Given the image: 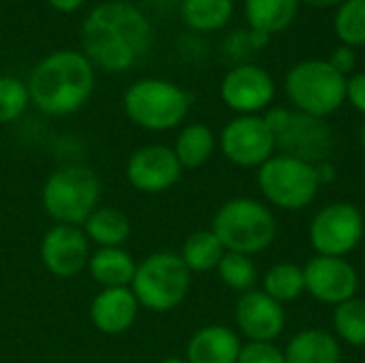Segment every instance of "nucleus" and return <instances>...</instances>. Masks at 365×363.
I'll use <instances>...</instances> for the list:
<instances>
[{
  "instance_id": "obj_1",
  "label": "nucleus",
  "mask_w": 365,
  "mask_h": 363,
  "mask_svg": "<svg viewBox=\"0 0 365 363\" xmlns=\"http://www.w3.org/2000/svg\"><path fill=\"white\" fill-rule=\"evenodd\" d=\"M152 43V21L124 0L96 4L81 24L83 56L107 73H124L139 64Z\"/></svg>"
},
{
  "instance_id": "obj_2",
  "label": "nucleus",
  "mask_w": 365,
  "mask_h": 363,
  "mask_svg": "<svg viewBox=\"0 0 365 363\" xmlns=\"http://www.w3.org/2000/svg\"><path fill=\"white\" fill-rule=\"evenodd\" d=\"M30 103L45 116L77 113L94 92V64L75 49L45 56L28 77Z\"/></svg>"
},
{
  "instance_id": "obj_3",
  "label": "nucleus",
  "mask_w": 365,
  "mask_h": 363,
  "mask_svg": "<svg viewBox=\"0 0 365 363\" xmlns=\"http://www.w3.org/2000/svg\"><path fill=\"white\" fill-rule=\"evenodd\" d=\"M126 118L150 133L178 128L190 111V94L173 81L143 77L130 83L122 98Z\"/></svg>"
},
{
  "instance_id": "obj_4",
  "label": "nucleus",
  "mask_w": 365,
  "mask_h": 363,
  "mask_svg": "<svg viewBox=\"0 0 365 363\" xmlns=\"http://www.w3.org/2000/svg\"><path fill=\"white\" fill-rule=\"evenodd\" d=\"M101 180L83 165H64L47 175L41 190V205L56 225L83 227L98 208Z\"/></svg>"
},
{
  "instance_id": "obj_5",
  "label": "nucleus",
  "mask_w": 365,
  "mask_h": 363,
  "mask_svg": "<svg viewBox=\"0 0 365 363\" xmlns=\"http://www.w3.org/2000/svg\"><path fill=\"white\" fill-rule=\"evenodd\" d=\"M212 231L227 252L252 257L267 250L276 240V218L261 201L235 197L218 208Z\"/></svg>"
},
{
  "instance_id": "obj_6",
  "label": "nucleus",
  "mask_w": 365,
  "mask_h": 363,
  "mask_svg": "<svg viewBox=\"0 0 365 363\" xmlns=\"http://www.w3.org/2000/svg\"><path fill=\"white\" fill-rule=\"evenodd\" d=\"M192 272L171 250L152 252L137 263L130 291L139 306L152 312L175 310L190 293Z\"/></svg>"
},
{
  "instance_id": "obj_7",
  "label": "nucleus",
  "mask_w": 365,
  "mask_h": 363,
  "mask_svg": "<svg viewBox=\"0 0 365 363\" xmlns=\"http://www.w3.org/2000/svg\"><path fill=\"white\" fill-rule=\"evenodd\" d=\"M284 90L297 111L327 118L346 101V77L329 60H302L287 73Z\"/></svg>"
},
{
  "instance_id": "obj_8",
  "label": "nucleus",
  "mask_w": 365,
  "mask_h": 363,
  "mask_svg": "<svg viewBox=\"0 0 365 363\" xmlns=\"http://www.w3.org/2000/svg\"><path fill=\"white\" fill-rule=\"evenodd\" d=\"M263 120L276 139V148H280L284 156H293L310 165L329 160L336 141L323 118H314L297 109L291 111L287 107H274L263 116Z\"/></svg>"
},
{
  "instance_id": "obj_9",
  "label": "nucleus",
  "mask_w": 365,
  "mask_h": 363,
  "mask_svg": "<svg viewBox=\"0 0 365 363\" xmlns=\"http://www.w3.org/2000/svg\"><path fill=\"white\" fill-rule=\"evenodd\" d=\"M257 184L272 205L287 212L308 208L321 186L314 165L284 154L272 156L259 167Z\"/></svg>"
},
{
  "instance_id": "obj_10",
  "label": "nucleus",
  "mask_w": 365,
  "mask_h": 363,
  "mask_svg": "<svg viewBox=\"0 0 365 363\" xmlns=\"http://www.w3.org/2000/svg\"><path fill=\"white\" fill-rule=\"evenodd\" d=\"M365 233V220L361 210L346 201H336L325 205L310 223V244L317 255L325 257H346L353 252Z\"/></svg>"
},
{
  "instance_id": "obj_11",
  "label": "nucleus",
  "mask_w": 365,
  "mask_h": 363,
  "mask_svg": "<svg viewBox=\"0 0 365 363\" xmlns=\"http://www.w3.org/2000/svg\"><path fill=\"white\" fill-rule=\"evenodd\" d=\"M220 150L237 167H261L274 156L276 139L261 116H237L222 128Z\"/></svg>"
},
{
  "instance_id": "obj_12",
  "label": "nucleus",
  "mask_w": 365,
  "mask_h": 363,
  "mask_svg": "<svg viewBox=\"0 0 365 363\" xmlns=\"http://www.w3.org/2000/svg\"><path fill=\"white\" fill-rule=\"evenodd\" d=\"M182 165L173 148L163 143H150L137 148L126 160L128 184L143 195H160L171 190L182 178Z\"/></svg>"
},
{
  "instance_id": "obj_13",
  "label": "nucleus",
  "mask_w": 365,
  "mask_h": 363,
  "mask_svg": "<svg viewBox=\"0 0 365 363\" xmlns=\"http://www.w3.org/2000/svg\"><path fill=\"white\" fill-rule=\"evenodd\" d=\"M220 96L222 103L240 116H257V111L274 101L276 83L263 66L242 62L222 77Z\"/></svg>"
},
{
  "instance_id": "obj_14",
  "label": "nucleus",
  "mask_w": 365,
  "mask_h": 363,
  "mask_svg": "<svg viewBox=\"0 0 365 363\" xmlns=\"http://www.w3.org/2000/svg\"><path fill=\"white\" fill-rule=\"evenodd\" d=\"M41 263L43 267L60 278L68 280L88 270L90 261V242L81 227L53 225L45 231L41 240Z\"/></svg>"
},
{
  "instance_id": "obj_15",
  "label": "nucleus",
  "mask_w": 365,
  "mask_h": 363,
  "mask_svg": "<svg viewBox=\"0 0 365 363\" xmlns=\"http://www.w3.org/2000/svg\"><path fill=\"white\" fill-rule=\"evenodd\" d=\"M304 285L314 300L338 306L355 297L359 289V276L344 257L317 255L304 267Z\"/></svg>"
},
{
  "instance_id": "obj_16",
  "label": "nucleus",
  "mask_w": 365,
  "mask_h": 363,
  "mask_svg": "<svg viewBox=\"0 0 365 363\" xmlns=\"http://www.w3.org/2000/svg\"><path fill=\"white\" fill-rule=\"evenodd\" d=\"M235 323L250 342H274L287 325L282 304L265 291H246L235 304Z\"/></svg>"
},
{
  "instance_id": "obj_17",
  "label": "nucleus",
  "mask_w": 365,
  "mask_h": 363,
  "mask_svg": "<svg viewBox=\"0 0 365 363\" xmlns=\"http://www.w3.org/2000/svg\"><path fill=\"white\" fill-rule=\"evenodd\" d=\"M139 308L130 287L101 289L90 304V321L105 336H122L137 323Z\"/></svg>"
},
{
  "instance_id": "obj_18",
  "label": "nucleus",
  "mask_w": 365,
  "mask_h": 363,
  "mask_svg": "<svg viewBox=\"0 0 365 363\" xmlns=\"http://www.w3.org/2000/svg\"><path fill=\"white\" fill-rule=\"evenodd\" d=\"M242 342L227 325H207L192 334L186 344L188 363H237Z\"/></svg>"
},
{
  "instance_id": "obj_19",
  "label": "nucleus",
  "mask_w": 365,
  "mask_h": 363,
  "mask_svg": "<svg viewBox=\"0 0 365 363\" xmlns=\"http://www.w3.org/2000/svg\"><path fill=\"white\" fill-rule=\"evenodd\" d=\"M135 270H137V261L128 250H124V246L98 248L94 255H90L88 261V272L101 289L130 287Z\"/></svg>"
},
{
  "instance_id": "obj_20",
  "label": "nucleus",
  "mask_w": 365,
  "mask_h": 363,
  "mask_svg": "<svg viewBox=\"0 0 365 363\" xmlns=\"http://www.w3.org/2000/svg\"><path fill=\"white\" fill-rule=\"evenodd\" d=\"M340 355L338 340L323 329H304L284 349L287 363H340Z\"/></svg>"
},
{
  "instance_id": "obj_21",
  "label": "nucleus",
  "mask_w": 365,
  "mask_h": 363,
  "mask_svg": "<svg viewBox=\"0 0 365 363\" xmlns=\"http://www.w3.org/2000/svg\"><path fill=\"white\" fill-rule=\"evenodd\" d=\"M81 229L88 242L96 244L98 248H122L126 240L130 237L128 216L109 205H98L88 216Z\"/></svg>"
},
{
  "instance_id": "obj_22",
  "label": "nucleus",
  "mask_w": 365,
  "mask_h": 363,
  "mask_svg": "<svg viewBox=\"0 0 365 363\" xmlns=\"http://www.w3.org/2000/svg\"><path fill=\"white\" fill-rule=\"evenodd\" d=\"M244 13L252 30L272 36L295 21L299 0H244Z\"/></svg>"
},
{
  "instance_id": "obj_23",
  "label": "nucleus",
  "mask_w": 365,
  "mask_h": 363,
  "mask_svg": "<svg viewBox=\"0 0 365 363\" xmlns=\"http://www.w3.org/2000/svg\"><path fill=\"white\" fill-rule=\"evenodd\" d=\"M216 150V137L210 126L195 122L180 131L173 143V152L182 165V169H199L203 167Z\"/></svg>"
},
{
  "instance_id": "obj_24",
  "label": "nucleus",
  "mask_w": 365,
  "mask_h": 363,
  "mask_svg": "<svg viewBox=\"0 0 365 363\" xmlns=\"http://www.w3.org/2000/svg\"><path fill=\"white\" fill-rule=\"evenodd\" d=\"M233 0H180V13L188 28L214 32L225 28L233 17Z\"/></svg>"
},
{
  "instance_id": "obj_25",
  "label": "nucleus",
  "mask_w": 365,
  "mask_h": 363,
  "mask_svg": "<svg viewBox=\"0 0 365 363\" xmlns=\"http://www.w3.org/2000/svg\"><path fill=\"white\" fill-rule=\"evenodd\" d=\"M225 246L220 244V240L214 235V231H195L190 233L184 244L182 250L178 252L184 261V265L190 272H210L216 270L220 259L225 257Z\"/></svg>"
},
{
  "instance_id": "obj_26",
  "label": "nucleus",
  "mask_w": 365,
  "mask_h": 363,
  "mask_svg": "<svg viewBox=\"0 0 365 363\" xmlns=\"http://www.w3.org/2000/svg\"><path fill=\"white\" fill-rule=\"evenodd\" d=\"M263 291L280 304L297 300L306 291L304 267L295 263H278L269 267L263 278Z\"/></svg>"
},
{
  "instance_id": "obj_27",
  "label": "nucleus",
  "mask_w": 365,
  "mask_h": 363,
  "mask_svg": "<svg viewBox=\"0 0 365 363\" xmlns=\"http://www.w3.org/2000/svg\"><path fill=\"white\" fill-rule=\"evenodd\" d=\"M336 334L351 347H365V300H349L334 310Z\"/></svg>"
},
{
  "instance_id": "obj_28",
  "label": "nucleus",
  "mask_w": 365,
  "mask_h": 363,
  "mask_svg": "<svg viewBox=\"0 0 365 363\" xmlns=\"http://www.w3.org/2000/svg\"><path fill=\"white\" fill-rule=\"evenodd\" d=\"M338 39L349 47H365V0H344L334 17Z\"/></svg>"
},
{
  "instance_id": "obj_29",
  "label": "nucleus",
  "mask_w": 365,
  "mask_h": 363,
  "mask_svg": "<svg viewBox=\"0 0 365 363\" xmlns=\"http://www.w3.org/2000/svg\"><path fill=\"white\" fill-rule=\"evenodd\" d=\"M218 276L220 280L233 289V291H252L255 282H257V265L252 263V259L248 255H240V252H225V257L218 263Z\"/></svg>"
},
{
  "instance_id": "obj_30",
  "label": "nucleus",
  "mask_w": 365,
  "mask_h": 363,
  "mask_svg": "<svg viewBox=\"0 0 365 363\" xmlns=\"http://www.w3.org/2000/svg\"><path fill=\"white\" fill-rule=\"evenodd\" d=\"M28 83L11 75H0V124L15 122L28 109Z\"/></svg>"
},
{
  "instance_id": "obj_31",
  "label": "nucleus",
  "mask_w": 365,
  "mask_h": 363,
  "mask_svg": "<svg viewBox=\"0 0 365 363\" xmlns=\"http://www.w3.org/2000/svg\"><path fill=\"white\" fill-rule=\"evenodd\" d=\"M237 363H287L284 353L274 342H248L242 344Z\"/></svg>"
},
{
  "instance_id": "obj_32",
  "label": "nucleus",
  "mask_w": 365,
  "mask_h": 363,
  "mask_svg": "<svg viewBox=\"0 0 365 363\" xmlns=\"http://www.w3.org/2000/svg\"><path fill=\"white\" fill-rule=\"evenodd\" d=\"M346 101L365 116V71L346 77Z\"/></svg>"
},
{
  "instance_id": "obj_33",
  "label": "nucleus",
  "mask_w": 365,
  "mask_h": 363,
  "mask_svg": "<svg viewBox=\"0 0 365 363\" xmlns=\"http://www.w3.org/2000/svg\"><path fill=\"white\" fill-rule=\"evenodd\" d=\"M329 64L338 71V73H342L344 77L355 68V51H353V47H349V45H340L338 49H334V53L329 56Z\"/></svg>"
},
{
  "instance_id": "obj_34",
  "label": "nucleus",
  "mask_w": 365,
  "mask_h": 363,
  "mask_svg": "<svg viewBox=\"0 0 365 363\" xmlns=\"http://www.w3.org/2000/svg\"><path fill=\"white\" fill-rule=\"evenodd\" d=\"M47 4L58 13H75L86 4V0H47Z\"/></svg>"
},
{
  "instance_id": "obj_35",
  "label": "nucleus",
  "mask_w": 365,
  "mask_h": 363,
  "mask_svg": "<svg viewBox=\"0 0 365 363\" xmlns=\"http://www.w3.org/2000/svg\"><path fill=\"white\" fill-rule=\"evenodd\" d=\"M314 169H317L319 184H327V182H331L336 178V169H334V165H329V160H323V163L314 165Z\"/></svg>"
},
{
  "instance_id": "obj_36",
  "label": "nucleus",
  "mask_w": 365,
  "mask_h": 363,
  "mask_svg": "<svg viewBox=\"0 0 365 363\" xmlns=\"http://www.w3.org/2000/svg\"><path fill=\"white\" fill-rule=\"evenodd\" d=\"M299 2H306L310 6H319V9H329V6H340L344 0H299Z\"/></svg>"
},
{
  "instance_id": "obj_37",
  "label": "nucleus",
  "mask_w": 365,
  "mask_h": 363,
  "mask_svg": "<svg viewBox=\"0 0 365 363\" xmlns=\"http://www.w3.org/2000/svg\"><path fill=\"white\" fill-rule=\"evenodd\" d=\"M152 6H158V9H165V6H169V4H173V2H178V0H148Z\"/></svg>"
},
{
  "instance_id": "obj_38",
  "label": "nucleus",
  "mask_w": 365,
  "mask_h": 363,
  "mask_svg": "<svg viewBox=\"0 0 365 363\" xmlns=\"http://www.w3.org/2000/svg\"><path fill=\"white\" fill-rule=\"evenodd\" d=\"M160 363H188L186 362V357L182 359V357H167V359H163Z\"/></svg>"
},
{
  "instance_id": "obj_39",
  "label": "nucleus",
  "mask_w": 365,
  "mask_h": 363,
  "mask_svg": "<svg viewBox=\"0 0 365 363\" xmlns=\"http://www.w3.org/2000/svg\"><path fill=\"white\" fill-rule=\"evenodd\" d=\"M359 141H361V148H364L365 152V122L364 126H361V133H359Z\"/></svg>"
}]
</instances>
